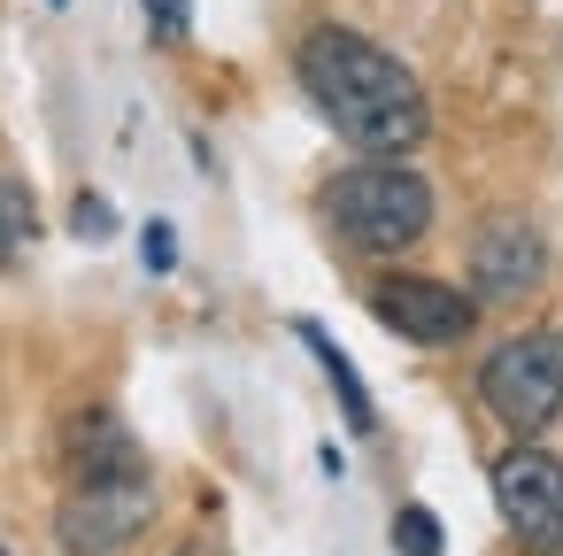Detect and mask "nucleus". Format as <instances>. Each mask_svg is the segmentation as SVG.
<instances>
[{
  "label": "nucleus",
  "instance_id": "15",
  "mask_svg": "<svg viewBox=\"0 0 563 556\" xmlns=\"http://www.w3.org/2000/svg\"><path fill=\"white\" fill-rule=\"evenodd\" d=\"M0 556H9V548H0Z\"/></svg>",
  "mask_w": 563,
  "mask_h": 556
},
{
  "label": "nucleus",
  "instance_id": "3",
  "mask_svg": "<svg viewBox=\"0 0 563 556\" xmlns=\"http://www.w3.org/2000/svg\"><path fill=\"white\" fill-rule=\"evenodd\" d=\"M478 394L486 410L509 425V433H540L555 410H563V340L555 332H517L486 356L478 371Z\"/></svg>",
  "mask_w": 563,
  "mask_h": 556
},
{
  "label": "nucleus",
  "instance_id": "4",
  "mask_svg": "<svg viewBox=\"0 0 563 556\" xmlns=\"http://www.w3.org/2000/svg\"><path fill=\"white\" fill-rule=\"evenodd\" d=\"M155 517V479H147V464H132V471H93V479H78L70 494H63V548L70 556H117L140 525Z\"/></svg>",
  "mask_w": 563,
  "mask_h": 556
},
{
  "label": "nucleus",
  "instance_id": "2",
  "mask_svg": "<svg viewBox=\"0 0 563 556\" xmlns=\"http://www.w3.org/2000/svg\"><path fill=\"white\" fill-rule=\"evenodd\" d=\"M324 217H332V232H340L347 248H363V255H401V248H417L424 225H432V186H424L417 171H401V163H363V171H340V178L324 186Z\"/></svg>",
  "mask_w": 563,
  "mask_h": 556
},
{
  "label": "nucleus",
  "instance_id": "6",
  "mask_svg": "<svg viewBox=\"0 0 563 556\" xmlns=\"http://www.w3.org/2000/svg\"><path fill=\"white\" fill-rule=\"evenodd\" d=\"M371 317H378V325H394L401 340L448 348V340H463V332H471L478 302H471L463 286H440V279L394 271V279H378V286H371Z\"/></svg>",
  "mask_w": 563,
  "mask_h": 556
},
{
  "label": "nucleus",
  "instance_id": "13",
  "mask_svg": "<svg viewBox=\"0 0 563 556\" xmlns=\"http://www.w3.org/2000/svg\"><path fill=\"white\" fill-rule=\"evenodd\" d=\"M147 263H155V271L170 263V232H163V225H147Z\"/></svg>",
  "mask_w": 563,
  "mask_h": 556
},
{
  "label": "nucleus",
  "instance_id": "14",
  "mask_svg": "<svg viewBox=\"0 0 563 556\" xmlns=\"http://www.w3.org/2000/svg\"><path fill=\"white\" fill-rule=\"evenodd\" d=\"M178 556H209V548H178Z\"/></svg>",
  "mask_w": 563,
  "mask_h": 556
},
{
  "label": "nucleus",
  "instance_id": "12",
  "mask_svg": "<svg viewBox=\"0 0 563 556\" xmlns=\"http://www.w3.org/2000/svg\"><path fill=\"white\" fill-rule=\"evenodd\" d=\"M78 232L86 240H109V201H78Z\"/></svg>",
  "mask_w": 563,
  "mask_h": 556
},
{
  "label": "nucleus",
  "instance_id": "11",
  "mask_svg": "<svg viewBox=\"0 0 563 556\" xmlns=\"http://www.w3.org/2000/svg\"><path fill=\"white\" fill-rule=\"evenodd\" d=\"M147 17H155L163 40H186V0H147Z\"/></svg>",
  "mask_w": 563,
  "mask_h": 556
},
{
  "label": "nucleus",
  "instance_id": "7",
  "mask_svg": "<svg viewBox=\"0 0 563 556\" xmlns=\"http://www.w3.org/2000/svg\"><path fill=\"white\" fill-rule=\"evenodd\" d=\"M540 271H548V248H540V232H532L525 217H494V225L471 240V286H478L486 302L532 294Z\"/></svg>",
  "mask_w": 563,
  "mask_h": 556
},
{
  "label": "nucleus",
  "instance_id": "5",
  "mask_svg": "<svg viewBox=\"0 0 563 556\" xmlns=\"http://www.w3.org/2000/svg\"><path fill=\"white\" fill-rule=\"evenodd\" d=\"M494 502L532 556H563V464L548 448H509L494 464Z\"/></svg>",
  "mask_w": 563,
  "mask_h": 556
},
{
  "label": "nucleus",
  "instance_id": "8",
  "mask_svg": "<svg viewBox=\"0 0 563 556\" xmlns=\"http://www.w3.org/2000/svg\"><path fill=\"white\" fill-rule=\"evenodd\" d=\"M301 340H309V348H317V363L332 371V386H340V410H347V425H355V433H371V425H378V410H371V394H363V379H355V363H347V356L332 348V332H317V325H301Z\"/></svg>",
  "mask_w": 563,
  "mask_h": 556
},
{
  "label": "nucleus",
  "instance_id": "9",
  "mask_svg": "<svg viewBox=\"0 0 563 556\" xmlns=\"http://www.w3.org/2000/svg\"><path fill=\"white\" fill-rule=\"evenodd\" d=\"M24 240H32V194L24 186H0V271L16 263Z\"/></svg>",
  "mask_w": 563,
  "mask_h": 556
},
{
  "label": "nucleus",
  "instance_id": "10",
  "mask_svg": "<svg viewBox=\"0 0 563 556\" xmlns=\"http://www.w3.org/2000/svg\"><path fill=\"white\" fill-rule=\"evenodd\" d=\"M394 548H401V556H440V517L409 502V510L394 517Z\"/></svg>",
  "mask_w": 563,
  "mask_h": 556
},
{
  "label": "nucleus",
  "instance_id": "1",
  "mask_svg": "<svg viewBox=\"0 0 563 556\" xmlns=\"http://www.w3.org/2000/svg\"><path fill=\"white\" fill-rule=\"evenodd\" d=\"M301 86L324 109V124L363 155H409L424 140V124H432L424 86L347 24H324V32L301 40Z\"/></svg>",
  "mask_w": 563,
  "mask_h": 556
}]
</instances>
